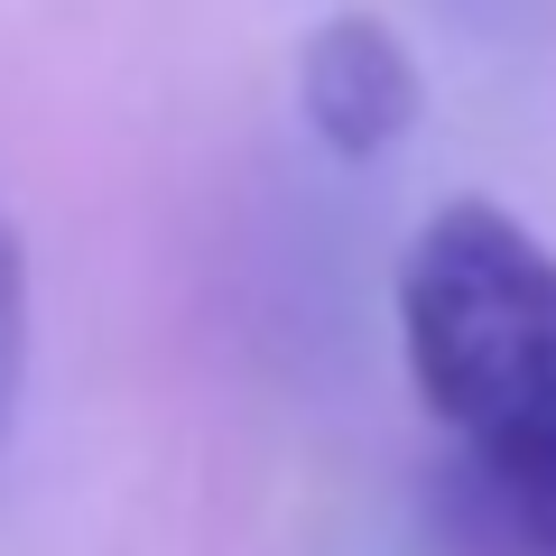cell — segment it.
<instances>
[{"mask_svg": "<svg viewBox=\"0 0 556 556\" xmlns=\"http://www.w3.org/2000/svg\"><path fill=\"white\" fill-rule=\"evenodd\" d=\"M399 353L455 445L556 417V251L519 214L455 195L399 260Z\"/></svg>", "mask_w": 556, "mask_h": 556, "instance_id": "obj_1", "label": "cell"}, {"mask_svg": "<svg viewBox=\"0 0 556 556\" xmlns=\"http://www.w3.org/2000/svg\"><path fill=\"white\" fill-rule=\"evenodd\" d=\"M417 102H427V75H417V56L380 20L343 10V20H325L316 38H306V56H298V112H306V130H316L343 167L390 159L399 139L417 130Z\"/></svg>", "mask_w": 556, "mask_h": 556, "instance_id": "obj_2", "label": "cell"}, {"mask_svg": "<svg viewBox=\"0 0 556 556\" xmlns=\"http://www.w3.org/2000/svg\"><path fill=\"white\" fill-rule=\"evenodd\" d=\"M445 529H455L464 556H556V417L455 445Z\"/></svg>", "mask_w": 556, "mask_h": 556, "instance_id": "obj_3", "label": "cell"}, {"mask_svg": "<svg viewBox=\"0 0 556 556\" xmlns=\"http://www.w3.org/2000/svg\"><path fill=\"white\" fill-rule=\"evenodd\" d=\"M20 399H28V251L20 223L0 214V445L20 427Z\"/></svg>", "mask_w": 556, "mask_h": 556, "instance_id": "obj_4", "label": "cell"}]
</instances>
